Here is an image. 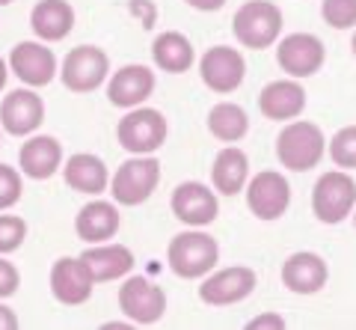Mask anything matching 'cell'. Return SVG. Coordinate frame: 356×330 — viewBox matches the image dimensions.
<instances>
[{"label": "cell", "mask_w": 356, "mask_h": 330, "mask_svg": "<svg viewBox=\"0 0 356 330\" xmlns=\"http://www.w3.org/2000/svg\"><path fill=\"white\" fill-rule=\"evenodd\" d=\"M166 262L175 277L181 280H202L220 262V244L214 235L191 226L187 233H178L166 247Z\"/></svg>", "instance_id": "6da1fadb"}, {"label": "cell", "mask_w": 356, "mask_h": 330, "mask_svg": "<svg viewBox=\"0 0 356 330\" xmlns=\"http://www.w3.org/2000/svg\"><path fill=\"white\" fill-rule=\"evenodd\" d=\"M327 155V137L315 123H288L276 137V158L285 170L309 173Z\"/></svg>", "instance_id": "7a4b0ae2"}, {"label": "cell", "mask_w": 356, "mask_h": 330, "mask_svg": "<svg viewBox=\"0 0 356 330\" xmlns=\"http://www.w3.org/2000/svg\"><path fill=\"white\" fill-rule=\"evenodd\" d=\"M235 39L250 51H267L282 36V9L270 0H247L232 15Z\"/></svg>", "instance_id": "3957f363"}, {"label": "cell", "mask_w": 356, "mask_h": 330, "mask_svg": "<svg viewBox=\"0 0 356 330\" xmlns=\"http://www.w3.org/2000/svg\"><path fill=\"white\" fill-rule=\"evenodd\" d=\"M166 137H170V123L161 110L154 107H131L116 125V140L119 146L131 152V155H154Z\"/></svg>", "instance_id": "277c9868"}, {"label": "cell", "mask_w": 356, "mask_h": 330, "mask_svg": "<svg viewBox=\"0 0 356 330\" xmlns=\"http://www.w3.org/2000/svg\"><path fill=\"white\" fill-rule=\"evenodd\" d=\"M161 184V161L154 155H131L110 175V196L116 205H143Z\"/></svg>", "instance_id": "5b68a950"}, {"label": "cell", "mask_w": 356, "mask_h": 330, "mask_svg": "<svg viewBox=\"0 0 356 330\" xmlns=\"http://www.w3.org/2000/svg\"><path fill=\"white\" fill-rule=\"evenodd\" d=\"M356 208V182L348 170H327L312 188V212L321 223L336 226L344 217H350Z\"/></svg>", "instance_id": "8992f818"}, {"label": "cell", "mask_w": 356, "mask_h": 330, "mask_svg": "<svg viewBox=\"0 0 356 330\" xmlns=\"http://www.w3.org/2000/svg\"><path fill=\"white\" fill-rule=\"evenodd\" d=\"M119 310L128 322L140 324V327H149V324H158L163 313H166V292L161 289L158 283H152L149 277H122L119 285Z\"/></svg>", "instance_id": "52a82bcc"}, {"label": "cell", "mask_w": 356, "mask_h": 330, "mask_svg": "<svg viewBox=\"0 0 356 330\" xmlns=\"http://www.w3.org/2000/svg\"><path fill=\"white\" fill-rule=\"evenodd\" d=\"M110 57L98 45H77L60 63V81L72 93H95L107 84Z\"/></svg>", "instance_id": "ba28073f"}, {"label": "cell", "mask_w": 356, "mask_h": 330, "mask_svg": "<svg viewBox=\"0 0 356 330\" xmlns=\"http://www.w3.org/2000/svg\"><path fill=\"white\" fill-rule=\"evenodd\" d=\"M255 271L247 265H229V268H214L205 274L202 285H199V301L208 306H232L247 301L255 292Z\"/></svg>", "instance_id": "9c48e42d"}, {"label": "cell", "mask_w": 356, "mask_h": 330, "mask_svg": "<svg viewBox=\"0 0 356 330\" xmlns=\"http://www.w3.org/2000/svg\"><path fill=\"white\" fill-rule=\"evenodd\" d=\"M243 194H247V208L259 220H280L291 205V184L276 170H259L247 182Z\"/></svg>", "instance_id": "30bf717a"}, {"label": "cell", "mask_w": 356, "mask_h": 330, "mask_svg": "<svg viewBox=\"0 0 356 330\" xmlns=\"http://www.w3.org/2000/svg\"><path fill=\"white\" fill-rule=\"evenodd\" d=\"M327 60V48L315 33H291L276 45V63L288 78H312Z\"/></svg>", "instance_id": "8fae6325"}, {"label": "cell", "mask_w": 356, "mask_h": 330, "mask_svg": "<svg viewBox=\"0 0 356 330\" xmlns=\"http://www.w3.org/2000/svg\"><path fill=\"white\" fill-rule=\"evenodd\" d=\"M199 74H202V84L211 93L229 95L243 84V78H247V60H243V54L235 48L214 45L202 54V60H199Z\"/></svg>", "instance_id": "7c38bea8"}, {"label": "cell", "mask_w": 356, "mask_h": 330, "mask_svg": "<svg viewBox=\"0 0 356 330\" xmlns=\"http://www.w3.org/2000/svg\"><path fill=\"white\" fill-rule=\"evenodd\" d=\"M9 69H13V74L24 86L42 90V86H48L57 78V54L44 45V42L24 39L9 54Z\"/></svg>", "instance_id": "4fadbf2b"}, {"label": "cell", "mask_w": 356, "mask_h": 330, "mask_svg": "<svg viewBox=\"0 0 356 330\" xmlns=\"http://www.w3.org/2000/svg\"><path fill=\"white\" fill-rule=\"evenodd\" d=\"M44 123V102L33 86H21V90L6 93L0 102V125L13 137H30Z\"/></svg>", "instance_id": "5bb4252c"}, {"label": "cell", "mask_w": 356, "mask_h": 330, "mask_svg": "<svg viewBox=\"0 0 356 330\" xmlns=\"http://www.w3.org/2000/svg\"><path fill=\"white\" fill-rule=\"evenodd\" d=\"M170 208L181 223L202 229V226L217 220L220 200H217V194L202 182H181L170 196Z\"/></svg>", "instance_id": "9a60e30c"}, {"label": "cell", "mask_w": 356, "mask_h": 330, "mask_svg": "<svg viewBox=\"0 0 356 330\" xmlns=\"http://www.w3.org/2000/svg\"><path fill=\"white\" fill-rule=\"evenodd\" d=\"M154 86H158L154 69H149V65H143V63H131V65H122L116 74H110L107 98L113 107L131 110V107L146 104L154 93Z\"/></svg>", "instance_id": "2e32d148"}, {"label": "cell", "mask_w": 356, "mask_h": 330, "mask_svg": "<svg viewBox=\"0 0 356 330\" xmlns=\"http://www.w3.org/2000/svg\"><path fill=\"white\" fill-rule=\"evenodd\" d=\"M48 283H51V294L65 306L86 304L89 298H92V289H95V280L89 277V271L83 268L81 256H60L51 265Z\"/></svg>", "instance_id": "e0dca14e"}, {"label": "cell", "mask_w": 356, "mask_h": 330, "mask_svg": "<svg viewBox=\"0 0 356 330\" xmlns=\"http://www.w3.org/2000/svg\"><path fill=\"white\" fill-rule=\"evenodd\" d=\"M327 280H330L327 259L312 250L291 253L282 265V285L294 294H315L324 289Z\"/></svg>", "instance_id": "ac0fdd59"}, {"label": "cell", "mask_w": 356, "mask_h": 330, "mask_svg": "<svg viewBox=\"0 0 356 330\" xmlns=\"http://www.w3.org/2000/svg\"><path fill=\"white\" fill-rule=\"evenodd\" d=\"M261 116L273 119V123H291L306 110V90L297 78H280L270 81L259 95Z\"/></svg>", "instance_id": "d6986e66"}, {"label": "cell", "mask_w": 356, "mask_h": 330, "mask_svg": "<svg viewBox=\"0 0 356 330\" xmlns=\"http://www.w3.org/2000/svg\"><path fill=\"white\" fill-rule=\"evenodd\" d=\"M63 167V143L51 134H30L18 152V170L36 182L57 175Z\"/></svg>", "instance_id": "ffe728a7"}, {"label": "cell", "mask_w": 356, "mask_h": 330, "mask_svg": "<svg viewBox=\"0 0 356 330\" xmlns=\"http://www.w3.org/2000/svg\"><path fill=\"white\" fill-rule=\"evenodd\" d=\"M81 262L95 283H113L131 274L134 253L125 244H107L104 241V244H89L81 253Z\"/></svg>", "instance_id": "44dd1931"}, {"label": "cell", "mask_w": 356, "mask_h": 330, "mask_svg": "<svg viewBox=\"0 0 356 330\" xmlns=\"http://www.w3.org/2000/svg\"><path fill=\"white\" fill-rule=\"evenodd\" d=\"M119 226H122V217H119L116 203L98 200V196L89 200L74 217V233L86 244H104V241H110L119 233Z\"/></svg>", "instance_id": "7402d4cb"}, {"label": "cell", "mask_w": 356, "mask_h": 330, "mask_svg": "<svg viewBox=\"0 0 356 330\" xmlns=\"http://www.w3.org/2000/svg\"><path fill=\"white\" fill-rule=\"evenodd\" d=\"M63 182L77 194L102 196L110 184L107 164L98 155H92V152H77V155L65 158V164H63Z\"/></svg>", "instance_id": "603a6c76"}, {"label": "cell", "mask_w": 356, "mask_h": 330, "mask_svg": "<svg viewBox=\"0 0 356 330\" xmlns=\"http://www.w3.org/2000/svg\"><path fill=\"white\" fill-rule=\"evenodd\" d=\"M30 27L42 42H60L74 30V6L69 0H39L30 13Z\"/></svg>", "instance_id": "cb8c5ba5"}, {"label": "cell", "mask_w": 356, "mask_h": 330, "mask_svg": "<svg viewBox=\"0 0 356 330\" xmlns=\"http://www.w3.org/2000/svg\"><path fill=\"white\" fill-rule=\"evenodd\" d=\"M211 182H214V191L222 196H235L247 188L250 182V158L247 152L238 146H229L217 152L214 167H211Z\"/></svg>", "instance_id": "d4e9b609"}, {"label": "cell", "mask_w": 356, "mask_h": 330, "mask_svg": "<svg viewBox=\"0 0 356 330\" xmlns=\"http://www.w3.org/2000/svg\"><path fill=\"white\" fill-rule=\"evenodd\" d=\"M152 60L161 72H170V74H181L187 69H193L196 63V48L193 42L178 30H163L154 36L152 42Z\"/></svg>", "instance_id": "484cf974"}, {"label": "cell", "mask_w": 356, "mask_h": 330, "mask_svg": "<svg viewBox=\"0 0 356 330\" xmlns=\"http://www.w3.org/2000/svg\"><path fill=\"white\" fill-rule=\"evenodd\" d=\"M208 131L220 143H241L250 134V116L235 102H220L208 110Z\"/></svg>", "instance_id": "4316f807"}, {"label": "cell", "mask_w": 356, "mask_h": 330, "mask_svg": "<svg viewBox=\"0 0 356 330\" xmlns=\"http://www.w3.org/2000/svg\"><path fill=\"white\" fill-rule=\"evenodd\" d=\"M327 152L336 167L341 170H356V125L339 128L332 140L327 143Z\"/></svg>", "instance_id": "83f0119b"}, {"label": "cell", "mask_w": 356, "mask_h": 330, "mask_svg": "<svg viewBox=\"0 0 356 330\" xmlns=\"http://www.w3.org/2000/svg\"><path fill=\"white\" fill-rule=\"evenodd\" d=\"M321 18L332 30L356 27V0H321Z\"/></svg>", "instance_id": "f1b7e54d"}, {"label": "cell", "mask_w": 356, "mask_h": 330, "mask_svg": "<svg viewBox=\"0 0 356 330\" xmlns=\"http://www.w3.org/2000/svg\"><path fill=\"white\" fill-rule=\"evenodd\" d=\"M27 238V220L0 212V256L15 253Z\"/></svg>", "instance_id": "f546056e"}, {"label": "cell", "mask_w": 356, "mask_h": 330, "mask_svg": "<svg viewBox=\"0 0 356 330\" xmlns=\"http://www.w3.org/2000/svg\"><path fill=\"white\" fill-rule=\"evenodd\" d=\"M21 194H24V179H21V173L13 170L9 164H0V212H6V208H13Z\"/></svg>", "instance_id": "4dcf8cb0"}, {"label": "cell", "mask_w": 356, "mask_h": 330, "mask_svg": "<svg viewBox=\"0 0 356 330\" xmlns=\"http://www.w3.org/2000/svg\"><path fill=\"white\" fill-rule=\"evenodd\" d=\"M18 285H21L18 268L13 265V262H6L3 256H0V301L13 298V294L18 292Z\"/></svg>", "instance_id": "1f68e13d"}, {"label": "cell", "mask_w": 356, "mask_h": 330, "mask_svg": "<svg viewBox=\"0 0 356 330\" xmlns=\"http://www.w3.org/2000/svg\"><path fill=\"white\" fill-rule=\"evenodd\" d=\"M128 6H131V15H137L143 27H154V21H158V6H154L152 0H128Z\"/></svg>", "instance_id": "d6a6232c"}, {"label": "cell", "mask_w": 356, "mask_h": 330, "mask_svg": "<svg viewBox=\"0 0 356 330\" xmlns=\"http://www.w3.org/2000/svg\"><path fill=\"white\" fill-rule=\"evenodd\" d=\"M247 327H250V330H259V327H276V330H282V327H285V318L276 315V313H264V315L250 318Z\"/></svg>", "instance_id": "836d02e7"}, {"label": "cell", "mask_w": 356, "mask_h": 330, "mask_svg": "<svg viewBox=\"0 0 356 330\" xmlns=\"http://www.w3.org/2000/svg\"><path fill=\"white\" fill-rule=\"evenodd\" d=\"M184 3L199 9V13H217V9L226 6V0H184Z\"/></svg>", "instance_id": "e575fe53"}, {"label": "cell", "mask_w": 356, "mask_h": 330, "mask_svg": "<svg viewBox=\"0 0 356 330\" xmlns=\"http://www.w3.org/2000/svg\"><path fill=\"white\" fill-rule=\"evenodd\" d=\"M18 327V315L0 301V330H15Z\"/></svg>", "instance_id": "d590c367"}, {"label": "cell", "mask_w": 356, "mask_h": 330, "mask_svg": "<svg viewBox=\"0 0 356 330\" xmlns=\"http://www.w3.org/2000/svg\"><path fill=\"white\" fill-rule=\"evenodd\" d=\"M6 81H9V60L0 57V93L6 90Z\"/></svg>", "instance_id": "8d00e7d4"}, {"label": "cell", "mask_w": 356, "mask_h": 330, "mask_svg": "<svg viewBox=\"0 0 356 330\" xmlns=\"http://www.w3.org/2000/svg\"><path fill=\"white\" fill-rule=\"evenodd\" d=\"M350 51H353V57H356V27H353V39H350Z\"/></svg>", "instance_id": "74e56055"}, {"label": "cell", "mask_w": 356, "mask_h": 330, "mask_svg": "<svg viewBox=\"0 0 356 330\" xmlns=\"http://www.w3.org/2000/svg\"><path fill=\"white\" fill-rule=\"evenodd\" d=\"M6 3H13V0H0V6H6Z\"/></svg>", "instance_id": "f35d334b"}, {"label": "cell", "mask_w": 356, "mask_h": 330, "mask_svg": "<svg viewBox=\"0 0 356 330\" xmlns=\"http://www.w3.org/2000/svg\"><path fill=\"white\" fill-rule=\"evenodd\" d=\"M353 226H356V208H353Z\"/></svg>", "instance_id": "ab89813d"}]
</instances>
